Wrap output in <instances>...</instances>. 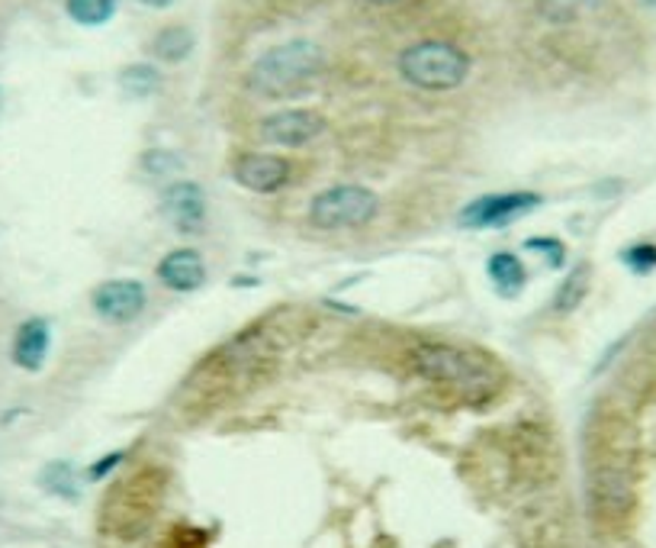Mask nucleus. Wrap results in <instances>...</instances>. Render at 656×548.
Returning <instances> with one entry per match:
<instances>
[{
  "instance_id": "obj_21",
  "label": "nucleus",
  "mask_w": 656,
  "mask_h": 548,
  "mask_svg": "<svg viewBox=\"0 0 656 548\" xmlns=\"http://www.w3.org/2000/svg\"><path fill=\"white\" fill-rule=\"evenodd\" d=\"M142 165H145V172L148 174H174L181 169V159L174 155V152H145V159H142Z\"/></svg>"
},
{
  "instance_id": "obj_12",
  "label": "nucleus",
  "mask_w": 656,
  "mask_h": 548,
  "mask_svg": "<svg viewBox=\"0 0 656 548\" xmlns=\"http://www.w3.org/2000/svg\"><path fill=\"white\" fill-rule=\"evenodd\" d=\"M49 343H52V329L45 319H27L17 336H13V362L23 368V372H39L45 355H49Z\"/></svg>"
},
{
  "instance_id": "obj_16",
  "label": "nucleus",
  "mask_w": 656,
  "mask_h": 548,
  "mask_svg": "<svg viewBox=\"0 0 656 548\" xmlns=\"http://www.w3.org/2000/svg\"><path fill=\"white\" fill-rule=\"evenodd\" d=\"M120 88L130 94V98H152L162 91V71L148 62H139V65H130V69L120 71Z\"/></svg>"
},
{
  "instance_id": "obj_7",
  "label": "nucleus",
  "mask_w": 656,
  "mask_h": 548,
  "mask_svg": "<svg viewBox=\"0 0 656 548\" xmlns=\"http://www.w3.org/2000/svg\"><path fill=\"white\" fill-rule=\"evenodd\" d=\"M326 133V120L316 110H280L262 120V139L280 149H303Z\"/></svg>"
},
{
  "instance_id": "obj_23",
  "label": "nucleus",
  "mask_w": 656,
  "mask_h": 548,
  "mask_svg": "<svg viewBox=\"0 0 656 548\" xmlns=\"http://www.w3.org/2000/svg\"><path fill=\"white\" fill-rule=\"evenodd\" d=\"M116 461H123V451H113V455H106V458H100L98 465H94V468L88 471V478L100 480V478H103V475H110V471L116 468Z\"/></svg>"
},
{
  "instance_id": "obj_10",
  "label": "nucleus",
  "mask_w": 656,
  "mask_h": 548,
  "mask_svg": "<svg viewBox=\"0 0 656 548\" xmlns=\"http://www.w3.org/2000/svg\"><path fill=\"white\" fill-rule=\"evenodd\" d=\"M290 162L287 159H280V155H264V152H248V155H242L238 162H235V169H232V177L245 187V191H252V194H274V191H280V187H287L290 184Z\"/></svg>"
},
{
  "instance_id": "obj_24",
  "label": "nucleus",
  "mask_w": 656,
  "mask_h": 548,
  "mask_svg": "<svg viewBox=\"0 0 656 548\" xmlns=\"http://www.w3.org/2000/svg\"><path fill=\"white\" fill-rule=\"evenodd\" d=\"M139 3H145V7H152V10H164V7H171L174 0H139Z\"/></svg>"
},
{
  "instance_id": "obj_19",
  "label": "nucleus",
  "mask_w": 656,
  "mask_h": 548,
  "mask_svg": "<svg viewBox=\"0 0 656 548\" xmlns=\"http://www.w3.org/2000/svg\"><path fill=\"white\" fill-rule=\"evenodd\" d=\"M42 487H45L49 494L65 497V500H78V480H74V475H71V468H68L65 461H55V465H49V468L42 471Z\"/></svg>"
},
{
  "instance_id": "obj_6",
  "label": "nucleus",
  "mask_w": 656,
  "mask_h": 548,
  "mask_svg": "<svg viewBox=\"0 0 656 548\" xmlns=\"http://www.w3.org/2000/svg\"><path fill=\"white\" fill-rule=\"evenodd\" d=\"M541 204L537 194L531 191H509V194H486L473 204H467L460 210V226L467 230H492V226H509L519 216L531 213L534 206Z\"/></svg>"
},
{
  "instance_id": "obj_14",
  "label": "nucleus",
  "mask_w": 656,
  "mask_h": 548,
  "mask_svg": "<svg viewBox=\"0 0 656 548\" xmlns=\"http://www.w3.org/2000/svg\"><path fill=\"white\" fill-rule=\"evenodd\" d=\"M605 7V0H537V13L554 23V27H570L595 17Z\"/></svg>"
},
{
  "instance_id": "obj_2",
  "label": "nucleus",
  "mask_w": 656,
  "mask_h": 548,
  "mask_svg": "<svg viewBox=\"0 0 656 548\" xmlns=\"http://www.w3.org/2000/svg\"><path fill=\"white\" fill-rule=\"evenodd\" d=\"M412 368L434 384H448V387L467 390V394H483V390L499 387V380H502V372L483 355L451 343L416 345Z\"/></svg>"
},
{
  "instance_id": "obj_3",
  "label": "nucleus",
  "mask_w": 656,
  "mask_h": 548,
  "mask_svg": "<svg viewBox=\"0 0 656 548\" xmlns=\"http://www.w3.org/2000/svg\"><path fill=\"white\" fill-rule=\"evenodd\" d=\"M164 475L155 468H145L123 484H116L103 504V529L116 539L142 536L162 507Z\"/></svg>"
},
{
  "instance_id": "obj_15",
  "label": "nucleus",
  "mask_w": 656,
  "mask_h": 548,
  "mask_svg": "<svg viewBox=\"0 0 656 548\" xmlns=\"http://www.w3.org/2000/svg\"><path fill=\"white\" fill-rule=\"evenodd\" d=\"M486 272H490L492 284L499 287V294H509V297L519 294L527 281L525 262L515 252H495L490 258V265H486Z\"/></svg>"
},
{
  "instance_id": "obj_25",
  "label": "nucleus",
  "mask_w": 656,
  "mask_h": 548,
  "mask_svg": "<svg viewBox=\"0 0 656 548\" xmlns=\"http://www.w3.org/2000/svg\"><path fill=\"white\" fill-rule=\"evenodd\" d=\"M367 3H377V7H387V3H399V0H367Z\"/></svg>"
},
{
  "instance_id": "obj_1",
  "label": "nucleus",
  "mask_w": 656,
  "mask_h": 548,
  "mask_svg": "<svg viewBox=\"0 0 656 548\" xmlns=\"http://www.w3.org/2000/svg\"><path fill=\"white\" fill-rule=\"evenodd\" d=\"M326 65V52L309 39H290L258 55L248 71V88L262 98H290Z\"/></svg>"
},
{
  "instance_id": "obj_11",
  "label": "nucleus",
  "mask_w": 656,
  "mask_h": 548,
  "mask_svg": "<svg viewBox=\"0 0 656 548\" xmlns=\"http://www.w3.org/2000/svg\"><path fill=\"white\" fill-rule=\"evenodd\" d=\"M158 281L171 291L191 294L206 281V265L197 248H174L158 262Z\"/></svg>"
},
{
  "instance_id": "obj_5",
  "label": "nucleus",
  "mask_w": 656,
  "mask_h": 548,
  "mask_svg": "<svg viewBox=\"0 0 656 548\" xmlns=\"http://www.w3.org/2000/svg\"><path fill=\"white\" fill-rule=\"evenodd\" d=\"M380 213V197L363 184H335L309 204V223L316 230L338 233V230H363Z\"/></svg>"
},
{
  "instance_id": "obj_9",
  "label": "nucleus",
  "mask_w": 656,
  "mask_h": 548,
  "mask_svg": "<svg viewBox=\"0 0 656 548\" xmlns=\"http://www.w3.org/2000/svg\"><path fill=\"white\" fill-rule=\"evenodd\" d=\"M148 304V294L139 281L132 277H116V281H103L94 291V309L106 323H132L142 316V309Z\"/></svg>"
},
{
  "instance_id": "obj_18",
  "label": "nucleus",
  "mask_w": 656,
  "mask_h": 548,
  "mask_svg": "<svg viewBox=\"0 0 656 548\" xmlns=\"http://www.w3.org/2000/svg\"><path fill=\"white\" fill-rule=\"evenodd\" d=\"M65 10L81 27H103L116 13V0H65Z\"/></svg>"
},
{
  "instance_id": "obj_20",
  "label": "nucleus",
  "mask_w": 656,
  "mask_h": 548,
  "mask_svg": "<svg viewBox=\"0 0 656 548\" xmlns=\"http://www.w3.org/2000/svg\"><path fill=\"white\" fill-rule=\"evenodd\" d=\"M624 262H627L634 272H650V268H656V245L640 242V245L627 248V252H624Z\"/></svg>"
},
{
  "instance_id": "obj_22",
  "label": "nucleus",
  "mask_w": 656,
  "mask_h": 548,
  "mask_svg": "<svg viewBox=\"0 0 656 548\" xmlns=\"http://www.w3.org/2000/svg\"><path fill=\"white\" fill-rule=\"evenodd\" d=\"M527 248L551 252V265H560V262H563V245H560L557 240H527Z\"/></svg>"
},
{
  "instance_id": "obj_26",
  "label": "nucleus",
  "mask_w": 656,
  "mask_h": 548,
  "mask_svg": "<svg viewBox=\"0 0 656 548\" xmlns=\"http://www.w3.org/2000/svg\"><path fill=\"white\" fill-rule=\"evenodd\" d=\"M0 110H3V91H0Z\"/></svg>"
},
{
  "instance_id": "obj_4",
  "label": "nucleus",
  "mask_w": 656,
  "mask_h": 548,
  "mask_svg": "<svg viewBox=\"0 0 656 548\" xmlns=\"http://www.w3.org/2000/svg\"><path fill=\"white\" fill-rule=\"evenodd\" d=\"M399 74L419 91H454L470 74V55L444 39H426L399 55Z\"/></svg>"
},
{
  "instance_id": "obj_17",
  "label": "nucleus",
  "mask_w": 656,
  "mask_h": 548,
  "mask_svg": "<svg viewBox=\"0 0 656 548\" xmlns=\"http://www.w3.org/2000/svg\"><path fill=\"white\" fill-rule=\"evenodd\" d=\"M586 291H590V265H576L573 272L563 277L557 297H554V309L557 313H573L586 301Z\"/></svg>"
},
{
  "instance_id": "obj_13",
  "label": "nucleus",
  "mask_w": 656,
  "mask_h": 548,
  "mask_svg": "<svg viewBox=\"0 0 656 548\" xmlns=\"http://www.w3.org/2000/svg\"><path fill=\"white\" fill-rule=\"evenodd\" d=\"M194 45H197V39L191 33V27L174 23V27L158 30V35L152 39V55L158 62H167V65H181L194 52Z\"/></svg>"
},
{
  "instance_id": "obj_8",
  "label": "nucleus",
  "mask_w": 656,
  "mask_h": 548,
  "mask_svg": "<svg viewBox=\"0 0 656 548\" xmlns=\"http://www.w3.org/2000/svg\"><path fill=\"white\" fill-rule=\"evenodd\" d=\"M164 220L181 236H197L206 226V194L194 181H174L162 191Z\"/></svg>"
}]
</instances>
